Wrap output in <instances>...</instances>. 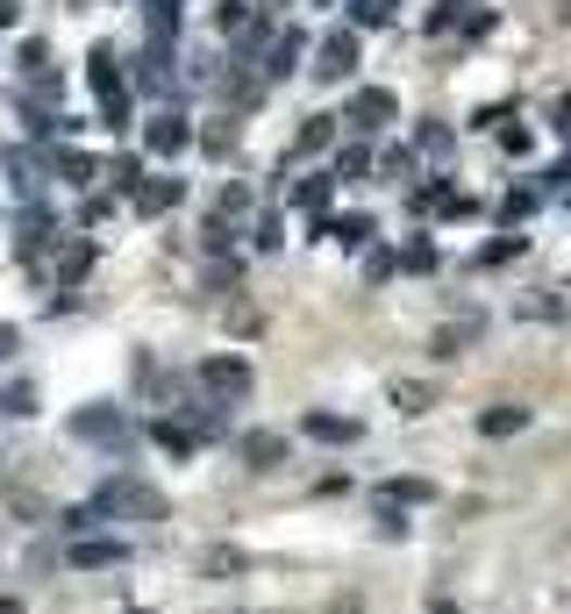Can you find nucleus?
<instances>
[{
  "instance_id": "nucleus-1",
  "label": "nucleus",
  "mask_w": 571,
  "mask_h": 614,
  "mask_svg": "<svg viewBox=\"0 0 571 614\" xmlns=\"http://www.w3.org/2000/svg\"><path fill=\"white\" fill-rule=\"evenodd\" d=\"M87 508L101 514V529H107V522H165V514H172V500L157 494L151 478L115 472V478H101V494H93Z\"/></svg>"
},
{
  "instance_id": "nucleus-2",
  "label": "nucleus",
  "mask_w": 571,
  "mask_h": 614,
  "mask_svg": "<svg viewBox=\"0 0 571 614\" xmlns=\"http://www.w3.org/2000/svg\"><path fill=\"white\" fill-rule=\"evenodd\" d=\"M72 444H101V450H129V422H121V408H79L72 414Z\"/></svg>"
},
{
  "instance_id": "nucleus-3",
  "label": "nucleus",
  "mask_w": 571,
  "mask_h": 614,
  "mask_svg": "<svg viewBox=\"0 0 571 614\" xmlns=\"http://www.w3.org/2000/svg\"><path fill=\"white\" fill-rule=\"evenodd\" d=\"M200 386H208V400H222V408H236V400H250V386H258V379H250V364L243 358H208L200 364Z\"/></svg>"
},
{
  "instance_id": "nucleus-4",
  "label": "nucleus",
  "mask_w": 571,
  "mask_h": 614,
  "mask_svg": "<svg viewBox=\"0 0 571 614\" xmlns=\"http://www.w3.org/2000/svg\"><path fill=\"white\" fill-rule=\"evenodd\" d=\"M300 436H308V444H336V450H343V444H358V436H364V422L329 414V408H308V414H300Z\"/></svg>"
},
{
  "instance_id": "nucleus-5",
  "label": "nucleus",
  "mask_w": 571,
  "mask_h": 614,
  "mask_svg": "<svg viewBox=\"0 0 571 614\" xmlns=\"http://www.w3.org/2000/svg\"><path fill=\"white\" fill-rule=\"evenodd\" d=\"M72 564L79 572H115V564H129V543H115V536H72Z\"/></svg>"
},
{
  "instance_id": "nucleus-6",
  "label": "nucleus",
  "mask_w": 571,
  "mask_h": 614,
  "mask_svg": "<svg viewBox=\"0 0 571 614\" xmlns=\"http://www.w3.org/2000/svg\"><path fill=\"white\" fill-rule=\"evenodd\" d=\"M236 458L250 464V472H278V464H286V436H272V428H250V436H236Z\"/></svg>"
},
{
  "instance_id": "nucleus-7",
  "label": "nucleus",
  "mask_w": 571,
  "mask_h": 614,
  "mask_svg": "<svg viewBox=\"0 0 571 614\" xmlns=\"http://www.w3.org/2000/svg\"><path fill=\"white\" fill-rule=\"evenodd\" d=\"M186 422H193V444H200V436H208V444H222V436H229V408H222V400H193Z\"/></svg>"
},
{
  "instance_id": "nucleus-8",
  "label": "nucleus",
  "mask_w": 571,
  "mask_h": 614,
  "mask_svg": "<svg viewBox=\"0 0 571 614\" xmlns=\"http://www.w3.org/2000/svg\"><path fill=\"white\" fill-rule=\"evenodd\" d=\"M379 500H393V508H421V500H436V478H386Z\"/></svg>"
},
{
  "instance_id": "nucleus-9",
  "label": "nucleus",
  "mask_w": 571,
  "mask_h": 614,
  "mask_svg": "<svg viewBox=\"0 0 571 614\" xmlns=\"http://www.w3.org/2000/svg\"><path fill=\"white\" fill-rule=\"evenodd\" d=\"M521 428H529V408H515V400L479 414V436H521Z\"/></svg>"
},
{
  "instance_id": "nucleus-10",
  "label": "nucleus",
  "mask_w": 571,
  "mask_h": 614,
  "mask_svg": "<svg viewBox=\"0 0 571 614\" xmlns=\"http://www.w3.org/2000/svg\"><path fill=\"white\" fill-rule=\"evenodd\" d=\"M350 121H358V129H386V121H393V93H358Z\"/></svg>"
},
{
  "instance_id": "nucleus-11",
  "label": "nucleus",
  "mask_w": 571,
  "mask_h": 614,
  "mask_svg": "<svg viewBox=\"0 0 571 614\" xmlns=\"http://www.w3.org/2000/svg\"><path fill=\"white\" fill-rule=\"evenodd\" d=\"M393 400H400V414H429V400H436V393H429V386H415V379H400V386H393Z\"/></svg>"
},
{
  "instance_id": "nucleus-12",
  "label": "nucleus",
  "mask_w": 571,
  "mask_h": 614,
  "mask_svg": "<svg viewBox=\"0 0 571 614\" xmlns=\"http://www.w3.org/2000/svg\"><path fill=\"white\" fill-rule=\"evenodd\" d=\"M179 143H186L179 115H157V121H151V151H179Z\"/></svg>"
},
{
  "instance_id": "nucleus-13",
  "label": "nucleus",
  "mask_w": 571,
  "mask_h": 614,
  "mask_svg": "<svg viewBox=\"0 0 571 614\" xmlns=\"http://www.w3.org/2000/svg\"><path fill=\"white\" fill-rule=\"evenodd\" d=\"M0 408H8V414H36V386H29V379H15V386L0 393Z\"/></svg>"
},
{
  "instance_id": "nucleus-14",
  "label": "nucleus",
  "mask_w": 571,
  "mask_h": 614,
  "mask_svg": "<svg viewBox=\"0 0 571 614\" xmlns=\"http://www.w3.org/2000/svg\"><path fill=\"white\" fill-rule=\"evenodd\" d=\"M379 536H386V543H400V536H407V514H400L393 500H379Z\"/></svg>"
},
{
  "instance_id": "nucleus-15",
  "label": "nucleus",
  "mask_w": 571,
  "mask_h": 614,
  "mask_svg": "<svg viewBox=\"0 0 571 614\" xmlns=\"http://www.w3.org/2000/svg\"><path fill=\"white\" fill-rule=\"evenodd\" d=\"M179 201V179H157V187H143V207H172Z\"/></svg>"
},
{
  "instance_id": "nucleus-16",
  "label": "nucleus",
  "mask_w": 571,
  "mask_h": 614,
  "mask_svg": "<svg viewBox=\"0 0 571 614\" xmlns=\"http://www.w3.org/2000/svg\"><path fill=\"white\" fill-rule=\"evenodd\" d=\"M322 57H329V65H322V72H329V79H343V72H350V43H343V36H336V43H329V51H322Z\"/></svg>"
},
{
  "instance_id": "nucleus-17",
  "label": "nucleus",
  "mask_w": 571,
  "mask_h": 614,
  "mask_svg": "<svg viewBox=\"0 0 571 614\" xmlns=\"http://www.w3.org/2000/svg\"><path fill=\"white\" fill-rule=\"evenodd\" d=\"M557 129H564V137H571V93H564V101H557Z\"/></svg>"
},
{
  "instance_id": "nucleus-18",
  "label": "nucleus",
  "mask_w": 571,
  "mask_h": 614,
  "mask_svg": "<svg viewBox=\"0 0 571 614\" xmlns=\"http://www.w3.org/2000/svg\"><path fill=\"white\" fill-rule=\"evenodd\" d=\"M15 343H22L15 329H0V358H15Z\"/></svg>"
},
{
  "instance_id": "nucleus-19",
  "label": "nucleus",
  "mask_w": 571,
  "mask_h": 614,
  "mask_svg": "<svg viewBox=\"0 0 571 614\" xmlns=\"http://www.w3.org/2000/svg\"><path fill=\"white\" fill-rule=\"evenodd\" d=\"M421 614H457V607H451V600H429V607H421Z\"/></svg>"
},
{
  "instance_id": "nucleus-20",
  "label": "nucleus",
  "mask_w": 571,
  "mask_h": 614,
  "mask_svg": "<svg viewBox=\"0 0 571 614\" xmlns=\"http://www.w3.org/2000/svg\"><path fill=\"white\" fill-rule=\"evenodd\" d=\"M0 614H22V600H0Z\"/></svg>"
}]
</instances>
